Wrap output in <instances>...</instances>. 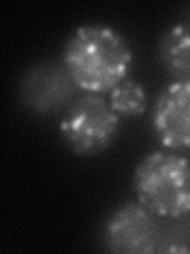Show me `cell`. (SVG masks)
Returning a JSON list of instances; mask_svg holds the SVG:
<instances>
[{
  "instance_id": "cell-9",
  "label": "cell",
  "mask_w": 190,
  "mask_h": 254,
  "mask_svg": "<svg viewBox=\"0 0 190 254\" xmlns=\"http://www.w3.org/2000/svg\"><path fill=\"white\" fill-rule=\"evenodd\" d=\"M187 24H190V22H187Z\"/></svg>"
},
{
  "instance_id": "cell-6",
  "label": "cell",
  "mask_w": 190,
  "mask_h": 254,
  "mask_svg": "<svg viewBox=\"0 0 190 254\" xmlns=\"http://www.w3.org/2000/svg\"><path fill=\"white\" fill-rule=\"evenodd\" d=\"M152 129L162 146L190 148V79H178L158 94L152 108Z\"/></svg>"
},
{
  "instance_id": "cell-8",
  "label": "cell",
  "mask_w": 190,
  "mask_h": 254,
  "mask_svg": "<svg viewBox=\"0 0 190 254\" xmlns=\"http://www.w3.org/2000/svg\"><path fill=\"white\" fill-rule=\"evenodd\" d=\"M109 107L119 116L137 118L144 115L149 107L146 87L137 79L125 78L109 92Z\"/></svg>"
},
{
  "instance_id": "cell-2",
  "label": "cell",
  "mask_w": 190,
  "mask_h": 254,
  "mask_svg": "<svg viewBox=\"0 0 190 254\" xmlns=\"http://www.w3.org/2000/svg\"><path fill=\"white\" fill-rule=\"evenodd\" d=\"M137 200L163 219H179L190 213V161L168 151L144 156L133 170Z\"/></svg>"
},
{
  "instance_id": "cell-4",
  "label": "cell",
  "mask_w": 190,
  "mask_h": 254,
  "mask_svg": "<svg viewBox=\"0 0 190 254\" xmlns=\"http://www.w3.org/2000/svg\"><path fill=\"white\" fill-rule=\"evenodd\" d=\"M163 230L155 214L137 202H125L108 214L101 227V245L108 253H158Z\"/></svg>"
},
{
  "instance_id": "cell-1",
  "label": "cell",
  "mask_w": 190,
  "mask_h": 254,
  "mask_svg": "<svg viewBox=\"0 0 190 254\" xmlns=\"http://www.w3.org/2000/svg\"><path fill=\"white\" fill-rule=\"evenodd\" d=\"M60 61L78 89L100 95L129 78L133 54L117 30L86 24L68 35Z\"/></svg>"
},
{
  "instance_id": "cell-7",
  "label": "cell",
  "mask_w": 190,
  "mask_h": 254,
  "mask_svg": "<svg viewBox=\"0 0 190 254\" xmlns=\"http://www.w3.org/2000/svg\"><path fill=\"white\" fill-rule=\"evenodd\" d=\"M157 54L162 67L178 79H190V24L179 22L158 38Z\"/></svg>"
},
{
  "instance_id": "cell-5",
  "label": "cell",
  "mask_w": 190,
  "mask_h": 254,
  "mask_svg": "<svg viewBox=\"0 0 190 254\" xmlns=\"http://www.w3.org/2000/svg\"><path fill=\"white\" fill-rule=\"evenodd\" d=\"M78 91L62 61L40 62L30 67L19 83V99L35 115H49L68 107Z\"/></svg>"
},
{
  "instance_id": "cell-3",
  "label": "cell",
  "mask_w": 190,
  "mask_h": 254,
  "mask_svg": "<svg viewBox=\"0 0 190 254\" xmlns=\"http://www.w3.org/2000/svg\"><path fill=\"white\" fill-rule=\"evenodd\" d=\"M121 130V118L98 94H84L67 107L59 132L76 156H97L106 151Z\"/></svg>"
}]
</instances>
